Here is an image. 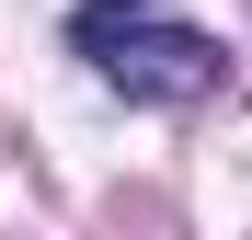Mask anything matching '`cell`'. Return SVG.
Instances as JSON below:
<instances>
[{
	"label": "cell",
	"instance_id": "1",
	"mask_svg": "<svg viewBox=\"0 0 252 240\" xmlns=\"http://www.w3.org/2000/svg\"><path fill=\"white\" fill-rule=\"evenodd\" d=\"M80 57L126 103H195V92H218V46L195 23H103V12H80Z\"/></svg>",
	"mask_w": 252,
	"mask_h": 240
},
{
	"label": "cell",
	"instance_id": "2",
	"mask_svg": "<svg viewBox=\"0 0 252 240\" xmlns=\"http://www.w3.org/2000/svg\"><path fill=\"white\" fill-rule=\"evenodd\" d=\"M80 12H103V23H115V12H160V0H80Z\"/></svg>",
	"mask_w": 252,
	"mask_h": 240
}]
</instances>
